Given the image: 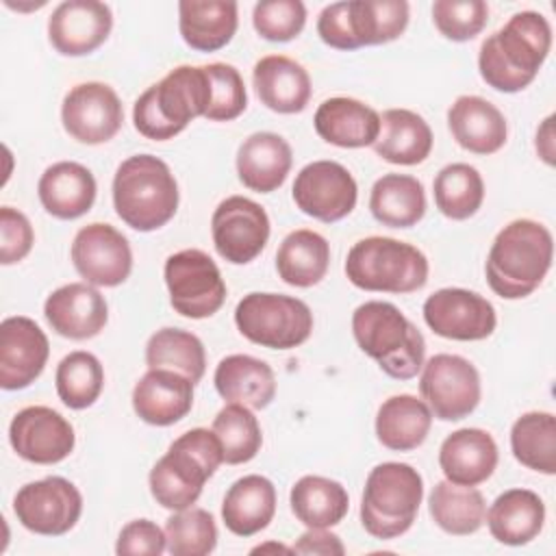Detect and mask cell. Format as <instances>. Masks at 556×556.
Listing matches in <instances>:
<instances>
[{"mask_svg":"<svg viewBox=\"0 0 556 556\" xmlns=\"http://www.w3.org/2000/svg\"><path fill=\"white\" fill-rule=\"evenodd\" d=\"M222 463V443L213 430H187L150 469V493L167 510L189 508Z\"/></svg>","mask_w":556,"mask_h":556,"instance_id":"obj_5","label":"cell"},{"mask_svg":"<svg viewBox=\"0 0 556 556\" xmlns=\"http://www.w3.org/2000/svg\"><path fill=\"white\" fill-rule=\"evenodd\" d=\"M408 26L404 0L332 2L317 17L319 39L337 50H356L397 39Z\"/></svg>","mask_w":556,"mask_h":556,"instance_id":"obj_8","label":"cell"},{"mask_svg":"<svg viewBox=\"0 0 556 556\" xmlns=\"http://www.w3.org/2000/svg\"><path fill=\"white\" fill-rule=\"evenodd\" d=\"M263 552H282V554H293L291 547L282 545V543H263V545H256L252 549V554H263Z\"/></svg>","mask_w":556,"mask_h":556,"instance_id":"obj_53","label":"cell"},{"mask_svg":"<svg viewBox=\"0 0 556 556\" xmlns=\"http://www.w3.org/2000/svg\"><path fill=\"white\" fill-rule=\"evenodd\" d=\"M159 113L180 132L211 104V80L204 65H178L150 87Z\"/></svg>","mask_w":556,"mask_h":556,"instance_id":"obj_24","label":"cell"},{"mask_svg":"<svg viewBox=\"0 0 556 556\" xmlns=\"http://www.w3.org/2000/svg\"><path fill=\"white\" fill-rule=\"evenodd\" d=\"M426 254L393 237H367L356 241L345 258L348 280L363 291L413 293L428 282Z\"/></svg>","mask_w":556,"mask_h":556,"instance_id":"obj_6","label":"cell"},{"mask_svg":"<svg viewBox=\"0 0 556 556\" xmlns=\"http://www.w3.org/2000/svg\"><path fill=\"white\" fill-rule=\"evenodd\" d=\"M17 521L43 536H61L70 532L83 513V495L63 476H48L24 484L13 500Z\"/></svg>","mask_w":556,"mask_h":556,"instance_id":"obj_12","label":"cell"},{"mask_svg":"<svg viewBox=\"0 0 556 556\" xmlns=\"http://www.w3.org/2000/svg\"><path fill=\"white\" fill-rule=\"evenodd\" d=\"M239 332L269 350L302 345L313 332V313L306 302L282 293H248L235 308Z\"/></svg>","mask_w":556,"mask_h":556,"instance_id":"obj_9","label":"cell"},{"mask_svg":"<svg viewBox=\"0 0 556 556\" xmlns=\"http://www.w3.org/2000/svg\"><path fill=\"white\" fill-rule=\"evenodd\" d=\"M419 393L432 417L460 421L480 404V374L471 361L458 354H434L421 367Z\"/></svg>","mask_w":556,"mask_h":556,"instance_id":"obj_11","label":"cell"},{"mask_svg":"<svg viewBox=\"0 0 556 556\" xmlns=\"http://www.w3.org/2000/svg\"><path fill=\"white\" fill-rule=\"evenodd\" d=\"M146 365L148 369L178 371L195 384L206 371V352L193 332L180 328H161L148 339Z\"/></svg>","mask_w":556,"mask_h":556,"instance_id":"obj_41","label":"cell"},{"mask_svg":"<svg viewBox=\"0 0 556 556\" xmlns=\"http://www.w3.org/2000/svg\"><path fill=\"white\" fill-rule=\"evenodd\" d=\"M295 206L324 224L348 217L358 200L354 176L337 161H313L304 165L293 180Z\"/></svg>","mask_w":556,"mask_h":556,"instance_id":"obj_13","label":"cell"},{"mask_svg":"<svg viewBox=\"0 0 556 556\" xmlns=\"http://www.w3.org/2000/svg\"><path fill=\"white\" fill-rule=\"evenodd\" d=\"M59 400L74 410L89 408L102 393L104 369L98 356L85 350L70 352L61 358L54 374Z\"/></svg>","mask_w":556,"mask_h":556,"instance_id":"obj_43","label":"cell"},{"mask_svg":"<svg viewBox=\"0 0 556 556\" xmlns=\"http://www.w3.org/2000/svg\"><path fill=\"white\" fill-rule=\"evenodd\" d=\"M211 430L217 434L224 452V463L228 465H241L252 460L263 445L258 419L254 417L252 408L243 404L228 402L215 415Z\"/></svg>","mask_w":556,"mask_h":556,"instance_id":"obj_44","label":"cell"},{"mask_svg":"<svg viewBox=\"0 0 556 556\" xmlns=\"http://www.w3.org/2000/svg\"><path fill=\"white\" fill-rule=\"evenodd\" d=\"M352 334L358 348L395 380H410L424 367L426 341L408 317L391 302L371 300L352 313Z\"/></svg>","mask_w":556,"mask_h":556,"instance_id":"obj_4","label":"cell"},{"mask_svg":"<svg viewBox=\"0 0 556 556\" xmlns=\"http://www.w3.org/2000/svg\"><path fill=\"white\" fill-rule=\"evenodd\" d=\"M554 258L552 232L534 219H513L493 239L486 282L504 300L528 298L547 276Z\"/></svg>","mask_w":556,"mask_h":556,"instance_id":"obj_2","label":"cell"},{"mask_svg":"<svg viewBox=\"0 0 556 556\" xmlns=\"http://www.w3.org/2000/svg\"><path fill=\"white\" fill-rule=\"evenodd\" d=\"M293 554H319V556H341L345 545L341 539L326 528H308L291 547Z\"/></svg>","mask_w":556,"mask_h":556,"instance_id":"obj_51","label":"cell"},{"mask_svg":"<svg viewBox=\"0 0 556 556\" xmlns=\"http://www.w3.org/2000/svg\"><path fill=\"white\" fill-rule=\"evenodd\" d=\"M167 552L172 556H206L217 545V526L204 508H182L165 523Z\"/></svg>","mask_w":556,"mask_h":556,"instance_id":"obj_45","label":"cell"},{"mask_svg":"<svg viewBox=\"0 0 556 556\" xmlns=\"http://www.w3.org/2000/svg\"><path fill=\"white\" fill-rule=\"evenodd\" d=\"M432 130L428 122L408 109H387L380 115V135L374 150L393 165H419L432 152Z\"/></svg>","mask_w":556,"mask_h":556,"instance_id":"obj_34","label":"cell"},{"mask_svg":"<svg viewBox=\"0 0 556 556\" xmlns=\"http://www.w3.org/2000/svg\"><path fill=\"white\" fill-rule=\"evenodd\" d=\"M437 208L454 222L473 217L484 202V180L469 163L445 165L432 182Z\"/></svg>","mask_w":556,"mask_h":556,"instance_id":"obj_42","label":"cell"},{"mask_svg":"<svg viewBox=\"0 0 556 556\" xmlns=\"http://www.w3.org/2000/svg\"><path fill=\"white\" fill-rule=\"evenodd\" d=\"M289 504L306 528H332L348 515L350 497L341 482L324 476H302L289 493Z\"/></svg>","mask_w":556,"mask_h":556,"instance_id":"obj_38","label":"cell"},{"mask_svg":"<svg viewBox=\"0 0 556 556\" xmlns=\"http://www.w3.org/2000/svg\"><path fill=\"white\" fill-rule=\"evenodd\" d=\"M252 83L258 100L276 113H300L311 100V76L293 59L269 54L254 63Z\"/></svg>","mask_w":556,"mask_h":556,"instance_id":"obj_27","label":"cell"},{"mask_svg":"<svg viewBox=\"0 0 556 556\" xmlns=\"http://www.w3.org/2000/svg\"><path fill=\"white\" fill-rule=\"evenodd\" d=\"M369 211L382 226L410 228L426 215L424 185L408 174H384L371 187Z\"/></svg>","mask_w":556,"mask_h":556,"instance_id":"obj_37","label":"cell"},{"mask_svg":"<svg viewBox=\"0 0 556 556\" xmlns=\"http://www.w3.org/2000/svg\"><path fill=\"white\" fill-rule=\"evenodd\" d=\"M43 315L56 334L85 341L104 330L109 321V306L93 285L70 282L46 298Z\"/></svg>","mask_w":556,"mask_h":556,"instance_id":"obj_21","label":"cell"},{"mask_svg":"<svg viewBox=\"0 0 556 556\" xmlns=\"http://www.w3.org/2000/svg\"><path fill=\"white\" fill-rule=\"evenodd\" d=\"M484 519L497 543L517 547L530 543L543 530L545 504L530 489H508L493 500Z\"/></svg>","mask_w":556,"mask_h":556,"instance_id":"obj_30","label":"cell"},{"mask_svg":"<svg viewBox=\"0 0 556 556\" xmlns=\"http://www.w3.org/2000/svg\"><path fill=\"white\" fill-rule=\"evenodd\" d=\"M291 165V146L276 132H254L237 150L239 180L256 193H271L282 187Z\"/></svg>","mask_w":556,"mask_h":556,"instance_id":"obj_28","label":"cell"},{"mask_svg":"<svg viewBox=\"0 0 556 556\" xmlns=\"http://www.w3.org/2000/svg\"><path fill=\"white\" fill-rule=\"evenodd\" d=\"M432 426L428 404L410 393L391 395L376 415V437L393 452H410L419 447Z\"/></svg>","mask_w":556,"mask_h":556,"instance_id":"obj_35","label":"cell"},{"mask_svg":"<svg viewBox=\"0 0 556 556\" xmlns=\"http://www.w3.org/2000/svg\"><path fill=\"white\" fill-rule=\"evenodd\" d=\"M534 146H536L539 156H541L547 165H554V163H556V159H554V156H556V152H554V115H547V117L543 119V124L539 126Z\"/></svg>","mask_w":556,"mask_h":556,"instance_id":"obj_52","label":"cell"},{"mask_svg":"<svg viewBox=\"0 0 556 556\" xmlns=\"http://www.w3.org/2000/svg\"><path fill=\"white\" fill-rule=\"evenodd\" d=\"M193 406V382L172 369H148L132 389V408L150 426H172Z\"/></svg>","mask_w":556,"mask_h":556,"instance_id":"obj_22","label":"cell"},{"mask_svg":"<svg viewBox=\"0 0 556 556\" xmlns=\"http://www.w3.org/2000/svg\"><path fill=\"white\" fill-rule=\"evenodd\" d=\"M276 515V486L269 478L250 473L230 484L222 502L224 526L237 536L265 530Z\"/></svg>","mask_w":556,"mask_h":556,"instance_id":"obj_32","label":"cell"},{"mask_svg":"<svg viewBox=\"0 0 556 556\" xmlns=\"http://www.w3.org/2000/svg\"><path fill=\"white\" fill-rule=\"evenodd\" d=\"M489 20V7L482 0H437L432 22L439 33L452 41H469L482 33Z\"/></svg>","mask_w":556,"mask_h":556,"instance_id":"obj_48","label":"cell"},{"mask_svg":"<svg viewBox=\"0 0 556 556\" xmlns=\"http://www.w3.org/2000/svg\"><path fill=\"white\" fill-rule=\"evenodd\" d=\"M428 510L432 521L447 534L467 536L482 528L486 515V502L473 486H460L450 480L434 484L428 497Z\"/></svg>","mask_w":556,"mask_h":556,"instance_id":"obj_39","label":"cell"},{"mask_svg":"<svg viewBox=\"0 0 556 556\" xmlns=\"http://www.w3.org/2000/svg\"><path fill=\"white\" fill-rule=\"evenodd\" d=\"M211 235L213 245L224 261L245 265L265 250L269 239V217L258 202L243 195H230L213 211Z\"/></svg>","mask_w":556,"mask_h":556,"instance_id":"obj_14","label":"cell"},{"mask_svg":"<svg viewBox=\"0 0 556 556\" xmlns=\"http://www.w3.org/2000/svg\"><path fill=\"white\" fill-rule=\"evenodd\" d=\"M169 304L189 319L215 315L226 300V282L215 261L195 248L174 252L163 267Z\"/></svg>","mask_w":556,"mask_h":556,"instance_id":"obj_10","label":"cell"},{"mask_svg":"<svg viewBox=\"0 0 556 556\" xmlns=\"http://www.w3.org/2000/svg\"><path fill=\"white\" fill-rule=\"evenodd\" d=\"M204 70L211 80V104L204 117L211 122L237 119L248 106V93L239 70L228 63H208Z\"/></svg>","mask_w":556,"mask_h":556,"instance_id":"obj_46","label":"cell"},{"mask_svg":"<svg viewBox=\"0 0 556 556\" xmlns=\"http://www.w3.org/2000/svg\"><path fill=\"white\" fill-rule=\"evenodd\" d=\"M72 263L85 282L93 287H117L132 271V250L117 228L93 222L76 232Z\"/></svg>","mask_w":556,"mask_h":556,"instance_id":"obj_17","label":"cell"},{"mask_svg":"<svg viewBox=\"0 0 556 556\" xmlns=\"http://www.w3.org/2000/svg\"><path fill=\"white\" fill-rule=\"evenodd\" d=\"M33 243H35V232L28 217L13 206H2L0 208V263L2 265L20 263L30 252Z\"/></svg>","mask_w":556,"mask_h":556,"instance_id":"obj_49","label":"cell"},{"mask_svg":"<svg viewBox=\"0 0 556 556\" xmlns=\"http://www.w3.org/2000/svg\"><path fill=\"white\" fill-rule=\"evenodd\" d=\"M165 549H167L165 530H161L150 519L128 521L119 530V536H117V543H115V552L124 554V556H135V554L159 556Z\"/></svg>","mask_w":556,"mask_h":556,"instance_id":"obj_50","label":"cell"},{"mask_svg":"<svg viewBox=\"0 0 556 556\" xmlns=\"http://www.w3.org/2000/svg\"><path fill=\"white\" fill-rule=\"evenodd\" d=\"M254 30L276 43L295 39L306 24V7L300 0H263L252 11Z\"/></svg>","mask_w":556,"mask_h":556,"instance_id":"obj_47","label":"cell"},{"mask_svg":"<svg viewBox=\"0 0 556 556\" xmlns=\"http://www.w3.org/2000/svg\"><path fill=\"white\" fill-rule=\"evenodd\" d=\"M65 132L78 143L98 146L111 141L124 122L119 96L106 83L89 80L72 87L61 104Z\"/></svg>","mask_w":556,"mask_h":556,"instance_id":"obj_15","label":"cell"},{"mask_svg":"<svg viewBox=\"0 0 556 556\" xmlns=\"http://www.w3.org/2000/svg\"><path fill=\"white\" fill-rule=\"evenodd\" d=\"M48 356V337L30 317L13 315L0 324V387L4 391L30 387L41 376Z\"/></svg>","mask_w":556,"mask_h":556,"instance_id":"obj_19","label":"cell"},{"mask_svg":"<svg viewBox=\"0 0 556 556\" xmlns=\"http://www.w3.org/2000/svg\"><path fill=\"white\" fill-rule=\"evenodd\" d=\"M421 313L434 334L454 341H482L497 326L493 304L480 293L460 287L434 291L426 298Z\"/></svg>","mask_w":556,"mask_h":556,"instance_id":"obj_16","label":"cell"},{"mask_svg":"<svg viewBox=\"0 0 556 556\" xmlns=\"http://www.w3.org/2000/svg\"><path fill=\"white\" fill-rule=\"evenodd\" d=\"M330 265V243L315 230L300 228L289 232L278 252L276 269L282 282L308 289L326 278Z\"/></svg>","mask_w":556,"mask_h":556,"instance_id":"obj_36","label":"cell"},{"mask_svg":"<svg viewBox=\"0 0 556 556\" xmlns=\"http://www.w3.org/2000/svg\"><path fill=\"white\" fill-rule=\"evenodd\" d=\"M9 443L28 463L54 465L72 454L76 434L72 424L50 406H26L11 419Z\"/></svg>","mask_w":556,"mask_h":556,"instance_id":"obj_18","label":"cell"},{"mask_svg":"<svg viewBox=\"0 0 556 556\" xmlns=\"http://www.w3.org/2000/svg\"><path fill=\"white\" fill-rule=\"evenodd\" d=\"M178 200V182L169 165L152 154L128 156L113 176L115 213L139 232L165 226L176 215Z\"/></svg>","mask_w":556,"mask_h":556,"instance_id":"obj_3","label":"cell"},{"mask_svg":"<svg viewBox=\"0 0 556 556\" xmlns=\"http://www.w3.org/2000/svg\"><path fill=\"white\" fill-rule=\"evenodd\" d=\"M549 48V22L536 11H519L482 41L478 52L480 76L495 91L517 93L536 78Z\"/></svg>","mask_w":556,"mask_h":556,"instance_id":"obj_1","label":"cell"},{"mask_svg":"<svg viewBox=\"0 0 556 556\" xmlns=\"http://www.w3.org/2000/svg\"><path fill=\"white\" fill-rule=\"evenodd\" d=\"M239 24L237 2L182 0L178 4V28L185 43L198 52H215L230 43Z\"/></svg>","mask_w":556,"mask_h":556,"instance_id":"obj_33","label":"cell"},{"mask_svg":"<svg viewBox=\"0 0 556 556\" xmlns=\"http://www.w3.org/2000/svg\"><path fill=\"white\" fill-rule=\"evenodd\" d=\"M513 456L528 469L556 473V417L543 410H530L515 419L510 428Z\"/></svg>","mask_w":556,"mask_h":556,"instance_id":"obj_40","label":"cell"},{"mask_svg":"<svg viewBox=\"0 0 556 556\" xmlns=\"http://www.w3.org/2000/svg\"><path fill=\"white\" fill-rule=\"evenodd\" d=\"M315 132L337 148L374 146L380 135V115L356 98H328L313 117Z\"/></svg>","mask_w":556,"mask_h":556,"instance_id":"obj_25","label":"cell"},{"mask_svg":"<svg viewBox=\"0 0 556 556\" xmlns=\"http://www.w3.org/2000/svg\"><path fill=\"white\" fill-rule=\"evenodd\" d=\"M447 126L456 143L473 154H493L508 137L504 113L480 96H458L447 109Z\"/></svg>","mask_w":556,"mask_h":556,"instance_id":"obj_26","label":"cell"},{"mask_svg":"<svg viewBox=\"0 0 556 556\" xmlns=\"http://www.w3.org/2000/svg\"><path fill=\"white\" fill-rule=\"evenodd\" d=\"M424 500V480L408 463L376 465L363 489L361 523L374 539H397L415 521Z\"/></svg>","mask_w":556,"mask_h":556,"instance_id":"obj_7","label":"cell"},{"mask_svg":"<svg viewBox=\"0 0 556 556\" xmlns=\"http://www.w3.org/2000/svg\"><path fill=\"white\" fill-rule=\"evenodd\" d=\"M113 28L111 7L98 0L61 2L48 20V39L63 56H85L98 50Z\"/></svg>","mask_w":556,"mask_h":556,"instance_id":"obj_20","label":"cell"},{"mask_svg":"<svg viewBox=\"0 0 556 556\" xmlns=\"http://www.w3.org/2000/svg\"><path fill=\"white\" fill-rule=\"evenodd\" d=\"M96 178L76 161H59L39 178L37 195L46 213L56 219H76L96 202Z\"/></svg>","mask_w":556,"mask_h":556,"instance_id":"obj_29","label":"cell"},{"mask_svg":"<svg viewBox=\"0 0 556 556\" xmlns=\"http://www.w3.org/2000/svg\"><path fill=\"white\" fill-rule=\"evenodd\" d=\"M217 393L226 402L261 410L276 397L274 369L250 354H230L219 361L213 376Z\"/></svg>","mask_w":556,"mask_h":556,"instance_id":"obj_31","label":"cell"},{"mask_svg":"<svg viewBox=\"0 0 556 556\" xmlns=\"http://www.w3.org/2000/svg\"><path fill=\"white\" fill-rule=\"evenodd\" d=\"M495 439L482 428H460L445 437L439 447V467L445 480L460 486H478L497 467Z\"/></svg>","mask_w":556,"mask_h":556,"instance_id":"obj_23","label":"cell"}]
</instances>
